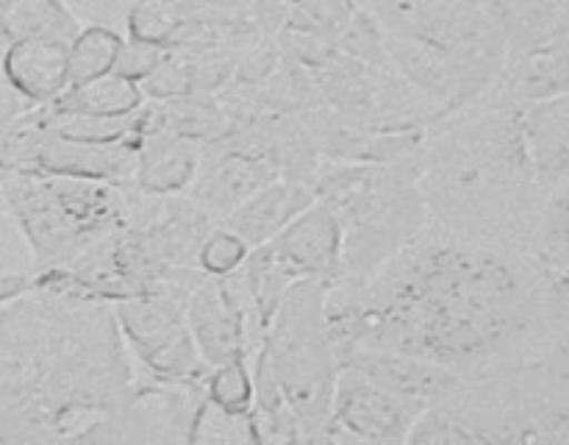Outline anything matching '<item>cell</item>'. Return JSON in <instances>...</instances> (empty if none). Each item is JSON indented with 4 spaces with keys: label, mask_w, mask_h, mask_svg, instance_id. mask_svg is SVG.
Instances as JSON below:
<instances>
[{
    "label": "cell",
    "mask_w": 569,
    "mask_h": 445,
    "mask_svg": "<svg viewBox=\"0 0 569 445\" xmlns=\"http://www.w3.org/2000/svg\"><path fill=\"white\" fill-rule=\"evenodd\" d=\"M565 304L528 250L428 220L365 284H331L328 320L337 348L392 350L476 376L531 354Z\"/></svg>",
    "instance_id": "obj_1"
},
{
    "label": "cell",
    "mask_w": 569,
    "mask_h": 445,
    "mask_svg": "<svg viewBox=\"0 0 569 445\" xmlns=\"http://www.w3.org/2000/svg\"><path fill=\"white\" fill-rule=\"evenodd\" d=\"M9 317L17 378L26 395L22 439L98 443L137 387V362L109 300L37 287Z\"/></svg>",
    "instance_id": "obj_2"
},
{
    "label": "cell",
    "mask_w": 569,
    "mask_h": 445,
    "mask_svg": "<svg viewBox=\"0 0 569 445\" xmlns=\"http://www.w3.org/2000/svg\"><path fill=\"white\" fill-rule=\"evenodd\" d=\"M417 187L428 217L461 237L528 250L545 200L520 131V106L495 83L445 111L417 150Z\"/></svg>",
    "instance_id": "obj_3"
},
{
    "label": "cell",
    "mask_w": 569,
    "mask_h": 445,
    "mask_svg": "<svg viewBox=\"0 0 569 445\" xmlns=\"http://www.w3.org/2000/svg\"><path fill=\"white\" fill-rule=\"evenodd\" d=\"M395 70L445 111L498 83L509 44L492 0H353Z\"/></svg>",
    "instance_id": "obj_4"
},
{
    "label": "cell",
    "mask_w": 569,
    "mask_h": 445,
    "mask_svg": "<svg viewBox=\"0 0 569 445\" xmlns=\"http://www.w3.org/2000/svg\"><path fill=\"white\" fill-rule=\"evenodd\" d=\"M315 189L342 228L337 287L365 284L431 220L417 187V154L398 161L326 159Z\"/></svg>",
    "instance_id": "obj_5"
},
{
    "label": "cell",
    "mask_w": 569,
    "mask_h": 445,
    "mask_svg": "<svg viewBox=\"0 0 569 445\" xmlns=\"http://www.w3.org/2000/svg\"><path fill=\"white\" fill-rule=\"evenodd\" d=\"M328 278H300L278 304L259 354L287 395L306 443H326L339 354L328 320Z\"/></svg>",
    "instance_id": "obj_6"
},
{
    "label": "cell",
    "mask_w": 569,
    "mask_h": 445,
    "mask_svg": "<svg viewBox=\"0 0 569 445\" xmlns=\"http://www.w3.org/2000/svg\"><path fill=\"white\" fill-rule=\"evenodd\" d=\"M9 200L26 231L33 273L67 267L128 220V189L92 178L33 170L9 184Z\"/></svg>",
    "instance_id": "obj_7"
},
{
    "label": "cell",
    "mask_w": 569,
    "mask_h": 445,
    "mask_svg": "<svg viewBox=\"0 0 569 445\" xmlns=\"http://www.w3.org/2000/svg\"><path fill=\"white\" fill-rule=\"evenodd\" d=\"M200 270L178 273L170 287L117 300L114 317L139 370L161 378H206L211 367L200 359L187 326V293Z\"/></svg>",
    "instance_id": "obj_8"
},
{
    "label": "cell",
    "mask_w": 569,
    "mask_h": 445,
    "mask_svg": "<svg viewBox=\"0 0 569 445\" xmlns=\"http://www.w3.org/2000/svg\"><path fill=\"white\" fill-rule=\"evenodd\" d=\"M428 406L381 387L350 365H339L326 443L395 445L409 443L415 423Z\"/></svg>",
    "instance_id": "obj_9"
},
{
    "label": "cell",
    "mask_w": 569,
    "mask_h": 445,
    "mask_svg": "<svg viewBox=\"0 0 569 445\" xmlns=\"http://www.w3.org/2000/svg\"><path fill=\"white\" fill-rule=\"evenodd\" d=\"M206 378H161L137 367L128 404L100 428L98 443H189Z\"/></svg>",
    "instance_id": "obj_10"
},
{
    "label": "cell",
    "mask_w": 569,
    "mask_h": 445,
    "mask_svg": "<svg viewBox=\"0 0 569 445\" xmlns=\"http://www.w3.org/2000/svg\"><path fill=\"white\" fill-rule=\"evenodd\" d=\"M187 326L209 367L231 359H250L248 309L239 273L206 276L198 273L187 293Z\"/></svg>",
    "instance_id": "obj_11"
},
{
    "label": "cell",
    "mask_w": 569,
    "mask_h": 445,
    "mask_svg": "<svg viewBox=\"0 0 569 445\" xmlns=\"http://www.w3.org/2000/svg\"><path fill=\"white\" fill-rule=\"evenodd\" d=\"M281 176L283 172L267 156L226 134V137L203 145L198 176L183 195L200 211H206L211 220L222 222L250 195H256L261 187Z\"/></svg>",
    "instance_id": "obj_12"
},
{
    "label": "cell",
    "mask_w": 569,
    "mask_h": 445,
    "mask_svg": "<svg viewBox=\"0 0 569 445\" xmlns=\"http://www.w3.org/2000/svg\"><path fill=\"white\" fill-rule=\"evenodd\" d=\"M264 248L281 261L283 270L300 278H328L333 281L342 261V228L337 215L322 200H315L309 209L289 220Z\"/></svg>",
    "instance_id": "obj_13"
},
{
    "label": "cell",
    "mask_w": 569,
    "mask_h": 445,
    "mask_svg": "<svg viewBox=\"0 0 569 445\" xmlns=\"http://www.w3.org/2000/svg\"><path fill=\"white\" fill-rule=\"evenodd\" d=\"M339 365H350L365 373L381 387L392 393L415 398L420 404L433 406L437 400L448 398L461 382L465 373H456L450 367L433 365V362L417 359V356L392 354V350H370V348H337Z\"/></svg>",
    "instance_id": "obj_14"
},
{
    "label": "cell",
    "mask_w": 569,
    "mask_h": 445,
    "mask_svg": "<svg viewBox=\"0 0 569 445\" xmlns=\"http://www.w3.org/2000/svg\"><path fill=\"white\" fill-rule=\"evenodd\" d=\"M317 200L315 176H281L250 195L233 215L222 220L250 250L276 237L289 220Z\"/></svg>",
    "instance_id": "obj_15"
},
{
    "label": "cell",
    "mask_w": 569,
    "mask_h": 445,
    "mask_svg": "<svg viewBox=\"0 0 569 445\" xmlns=\"http://www.w3.org/2000/svg\"><path fill=\"white\" fill-rule=\"evenodd\" d=\"M203 145L167 126L139 137L133 189L144 195H183L194 181Z\"/></svg>",
    "instance_id": "obj_16"
},
{
    "label": "cell",
    "mask_w": 569,
    "mask_h": 445,
    "mask_svg": "<svg viewBox=\"0 0 569 445\" xmlns=\"http://www.w3.org/2000/svg\"><path fill=\"white\" fill-rule=\"evenodd\" d=\"M3 76L31 103H53L70 87V44L56 39H22L6 44Z\"/></svg>",
    "instance_id": "obj_17"
},
{
    "label": "cell",
    "mask_w": 569,
    "mask_h": 445,
    "mask_svg": "<svg viewBox=\"0 0 569 445\" xmlns=\"http://www.w3.org/2000/svg\"><path fill=\"white\" fill-rule=\"evenodd\" d=\"M520 131L539 187L548 192L569 176V92L520 106Z\"/></svg>",
    "instance_id": "obj_18"
},
{
    "label": "cell",
    "mask_w": 569,
    "mask_h": 445,
    "mask_svg": "<svg viewBox=\"0 0 569 445\" xmlns=\"http://www.w3.org/2000/svg\"><path fill=\"white\" fill-rule=\"evenodd\" d=\"M528 254L569 293V176L545 192L537 220H533Z\"/></svg>",
    "instance_id": "obj_19"
},
{
    "label": "cell",
    "mask_w": 569,
    "mask_h": 445,
    "mask_svg": "<svg viewBox=\"0 0 569 445\" xmlns=\"http://www.w3.org/2000/svg\"><path fill=\"white\" fill-rule=\"evenodd\" d=\"M81 26L64 0H0V37L6 44L22 39H56L70 44Z\"/></svg>",
    "instance_id": "obj_20"
},
{
    "label": "cell",
    "mask_w": 569,
    "mask_h": 445,
    "mask_svg": "<svg viewBox=\"0 0 569 445\" xmlns=\"http://www.w3.org/2000/svg\"><path fill=\"white\" fill-rule=\"evenodd\" d=\"M144 92L139 83L106 72V76L92 78V81L72 83L64 95L48 103L56 111H72V115H92V117H131L144 106Z\"/></svg>",
    "instance_id": "obj_21"
},
{
    "label": "cell",
    "mask_w": 569,
    "mask_h": 445,
    "mask_svg": "<svg viewBox=\"0 0 569 445\" xmlns=\"http://www.w3.org/2000/svg\"><path fill=\"white\" fill-rule=\"evenodd\" d=\"M122 39L126 37L111 26H100V22L81 26V31L70 42V87L114 70Z\"/></svg>",
    "instance_id": "obj_22"
},
{
    "label": "cell",
    "mask_w": 569,
    "mask_h": 445,
    "mask_svg": "<svg viewBox=\"0 0 569 445\" xmlns=\"http://www.w3.org/2000/svg\"><path fill=\"white\" fill-rule=\"evenodd\" d=\"M189 443H203V445H259V434H256L250 412H231L222 406L211 404L203 398L200 404L198 417L192 426V439Z\"/></svg>",
    "instance_id": "obj_23"
},
{
    "label": "cell",
    "mask_w": 569,
    "mask_h": 445,
    "mask_svg": "<svg viewBox=\"0 0 569 445\" xmlns=\"http://www.w3.org/2000/svg\"><path fill=\"white\" fill-rule=\"evenodd\" d=\"M183 14L178 0H137L126 14V31L131 39L150 44H170L181 28Z\"/></svg>",
    "instance_id": "obj_24"
},
{
    "label": "cell",
    "mask_w": 569,
    "mask_h": 445,
    "mask_svg": "<svg viewBox=\"0 0 569 445\" xmlns=\"http://www.w3.org/2000/svg\"><path fill=\"white\" fill-rule=\"evenodd\" d=\"M206 398L211 404L231 412H250L253 404V376H250V359H231L226 365L211 367L206 376Z\"/></svg>",
    "instance_id": "obj_25"
},
{
    "label": "cell",
    "mask_w": 569,
    "mask_h": 445,
    "mask_svg": "<svg viewBox=\"0 0 569 445\" xmlns=\"http://www.w3.org/2000/svg\"><path fill=\"white\" fill-rule=\"evenodd\" d=\"M250 248L228 226L217 222L198 250V270L206 276H228L248 259Z\"/></svg>",
    "instance_id": "obj_26"
},
{
    "label": "cell",
    "mask_w": 569,
    "mask_h": 445,
    "mask_svg": "<svg viewBox=\"0 0 569 445\" xmlns=\"http://www.w3.org/2000/svg\"><path fill=\"white\" fill-rule=\"evenodd\" d=\"M167 48L164 44H150V42H139V39L126 37L120 44V53H117L114 70L117 76L128 78L133 83H142L150 72L159 67V61L164 59Z\"/></svg>",
    "instance_id": "obj_27"
},
{
    "label": "cell",
    "mask_w": 569,
    "mask_h": 445,
    "mask_svg": "<svg viewBox=\"0 0 569 445\" xmlns=\"http://www.w3.org/2000/svg\"><path fill=\"white\" fill-rule=\"evenodd\" d=\"M253 6L256 0H178L183 20H237Z\"/></svg>",
    "instance_id": "obj_28"
}]
</instances>
